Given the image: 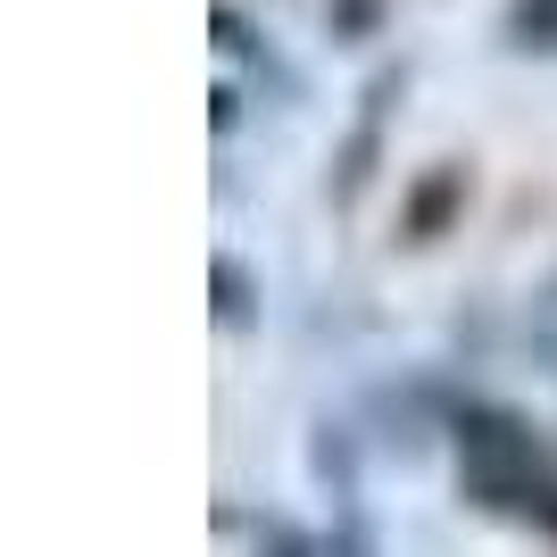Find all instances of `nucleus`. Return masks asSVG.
<instances>
[{
    "label": "nucleus",
    "instance_id": "obj_1",
    "mask_svg": "<svg viewBox=\"0 0 557 557\" xmlns=\"http://www.w3.org/2000/svg\"><path fill=\"white\" fill-rule=\"evenodd\" d=\"M458 466H466V483L483 491L491 508L557 524V466L541 458V442L524 433V424H508V417H466L458 424Z\"/></svg>",
    "mask_w": 557,
    "mask_h": 557
},
{
    "label": "nucleus",
    "instance_id": "obj_2",
    "mask_svg": "<svg viewBox=\"0 0 557 557\" xmlns=\"http://www.w3.org/2000/svg\"><path fill=\"white\" fill-rule=\"evenodd\" d=\"M516 25H524V42H557V0H524Z\"/></svg>",
    "mask_w": 557,
    "mask_h": 557
}]
</instances>
